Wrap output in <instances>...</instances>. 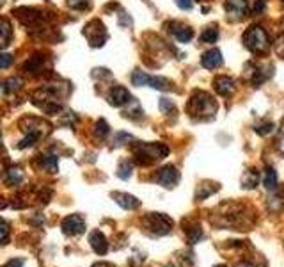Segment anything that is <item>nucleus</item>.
<instances>
[{
	"label": "nucleus",
	"instance_id": "1",
	"mask_svg": "<svg viewBox=\"0 0 284 267\" xmlns=\"http://www.w3.org/2000/svg\"><path fill=\"white\" fill-rule=\"evenodd\" d=\"M186 109H188L192 114H199L201 118H204V114H210V118H213V114L217 112V105H215V102L212 100V96L203 93V91H195V93L192 94Z\"/></svg>",
	"mask_w": 284,
	"mask_h": 267
},
{
	"label": "nucleus",
	"instance_id": "2",
	"mask_svg": "<svg viewBox=\"0 0 284 267\" xmlns=\"http://www.w3.org/2000/svg\"><path fill=\"white\" fill-rule=\"evenodd\" d=\"M244 43L250 52H265L268 48V36L261 27H250L244 34Z\"/></svg>",
	"mask_w": 284,
	"mask_h": 267
},
{
	"label": "nucleus",
	"instance_id": "3",
	"mask_svg": "<svg viewBox=\"0 0 284 267\" xmlns=\"http://www.w3.org/2000/svg\"><path fill=\"white\" fill-rule=\"evenodd\" d=\"M133 86H149L153 89H160V91H171L173 89V82L164 77H153L147 75L144 71H133L132 75Z\"/></svg>",
	"mask_w": 284,
	"mask_h": 267
},
{
	"label": "nucleus",
	"instance_id": "4",
	"mask_svg": "<svg viewBox=\"0 0 284 267\" xmlns=\"http://www.w3.org/2000/svg\"><path fill=\"white\" fill-rule=\"evenodd\" d=\"M169 155V148L165 144L151 142V144H142L141 150H137V160L141 164H151L158 159H164Z\"/></svg>",
	"mask_w": 284,
	"mask_h": 267
},
{
	"label": "nucleus",
	"instance_id": "5",
	"mask_svg": "<svg viewBox=\"0 0 284 267\" xmlns=\"http://www.w3.org/2000/svg\"><path fill=\"white\" fill-rule=\"evenodd\" d=\"M146 226L149 231H153L155 235H165L171 231V226H173V221L171 218H167L165 214H149L146 218Z\"/></svg>",
	"mask_w": 284,
	"mask_h": 267
},
{
	"label": "nucleus",
	"instance_id": "6",
	"mask_svg": "<svg viewBox=\"0 0 284 267\" xmlns=\"http://www.w3.org/2000/svg\"><path fill=\"white\" fill-rule=\"evenodd\" d=\"M84 34L89 40V43H91V46H102L106 40L105 25H103L100 20H93V22L89 23V25L85 27Z\"/></svg>",
	"mask_w": 284,
	"mask_h": 267
},
{
	"label": "nucleus",
	"instance_id": "7",
	"mask_svg": "<svg viewBox=\"0 0 284 267\" xmlns=\"http://www.w3.org/2000/svg\"><path fill=\"white\" fill-rule=\"evenodd\" d=\"M61 226L66 235H80V233L85 230V221L82 216L73 214V216H68V218L62 221Z\"/></svg>",
	"mask_w": 284,
	"mask_h": 267
},
{
	"label": "nucleus",
	"instance_id": "8",
	"mask_svg": "<svg viewBox=\"0 0 284 267\" xmlns=\"http://www.w3.org/2000/svg\"><path fill=\"white\" fill-rule=\"evenodd\" d=\"M178 180H179V173H178V169L174 166H164L156 175V182L160 185H164L165 189H173L178 183Z\"/></svg>",
	"mask_w": 284,
	"mask_h": 267
},
{
	"label": "nucleus",
	"instance_id": "9",
	"mask_svg": "<svg viewBox=\"0 0 284 267\" xmlns=\"http://www.w3.org/2000/svg\"><path fill=\"white\" fill-rule=\"evenodd\" d=\"M108 100H110L112 105L123 107V105H126V103H132L133 96L130 94V91L126 88H123V86H115V88L110 91V94H108Z\"/></svg>",
	"mask_w": 284,
	"mask_h": 267
},
{
	"label": "nucleus",
	"instance_id": "10",
	"mask_svg": "<svg viewBox=\"0 0 284 267\" xmlns=\"http://www.w3.org/2000/svg\"><path fill=\"white\" fill-rule=\"evenodd\" d=\"M222 62H224V59H222L220 50L217 48H212L201 55V64H203L206 70H217V68L222 66Z\"/></svg>",
	"mask_w": 284,
	"mask_h": 267
},
{
	"label": "nucleus",
	"instance_id": "11",
	"mask_svg": "<svg viewBox=\"0 0 284 267\" xmlns=\"http://www.w3.org/2000/svg\"><path fill=\"white\" fill-rule=\"evenodd\" d=\"M226 9L229 18L240 20L247 13V0H226Z\"/></svg>",
	"mask_w": 284,
	"mask_h": 267
},
{
	"label": "nucleus",
	"instance_id": "12",
	"mask_svg": "<svg viewBox=\"0 0 284 267\" xmlns=\"http://www.w3.org/2000/svg\"><path fill=\"white\" fill-rule=\"evenodd\" d=\"M213 88H215V91H217L218 94L226 96V94H229L231 91L235 89V80L227 75H220L213 80Z\"/></svg>",
	"mask_w": 284,
	"mask_h": 267
},
{
	"label": "nucleus",
	"instance_id": "13",
	"mask_svg": "<svg viewBox=\"0 0 284 267\" xmlns=\"http://www.w3.org/2000/svg\"><path fill=\"white\" fill-rule=\"evenodd\" d=\"M114 200L115 203L119 205V207H123V209L126 210H132V209H137L139 205H141V201L135 198V196L132 194H124V192H114Z\"/></svg>",
	"mask_w": 284,
	"mask_h": 267
},
{
	"label": "nucleus",
	"instance_id": "14",
	"mask_svg": "<svg viewBox=\"0 0 284 267\" xmlns=\"http://www.w3.org/2000/svg\"><path fill=\"white\" fill-rule=\"evenodd\" d=\"M89 242H91V246H93V249L98 255H105L106 249H108V242H106L102 231H93L91 237H89Z\"/></svg>",
	"mask_w": 284,
	"mask_h": 267
},
{
	"label": "nucleus",
	"instance_id": "15",
	"mask_svg": "<svg viewBox=\"0 0 284 267\" xmlns=\"http://www.w3.org/2000/svg\"><path fill=\"white\" fill-rule=\"evenodd\" d=\"M174 29L171 32L174 34V38H176L179 43H188V41L192 40V36H194V31H192L190 27L186 25H181V23H174Z\"/></svg>",
	"mask_w": 284,
	"mask_h": 267
},
{
	"label": "nucleus",
	"instance_id": "16",
	"mask_svg": "<svg viewBox=\"0 0 284 267\" xmlns=\"http://www.w3.org/2000/svg\"><path fill=\"white\" fill-rule=\"evenodd\" d=\"M11 38V23L5 18H0V48L5 46Z\"/></svg>",
	"mask_w": 284,
	"mask_h": 267
},
{
	"label": "nucleus",
	"instance_id": "17",
	"mask_svg": "<svg viewBox=\"0 0 284 267\" xmlns=\"http://www.w3.org/2000/svg\"><path fill=\"white\" fill-rule=\"evenodd\" d=\"M218 40V29L215 25H210L208 29H204L201 34V41L203 43H215Z\"/></svg>",
	"mask_w": 284,
	"mask_h": 267
},
{
	"label": "nucleus",
	"instance_id": "18",
	"mask_svg": "<svg viewBox=\"0 0 284 267\" xmlns=\"http://www.w3.org/2000/svg\"><path fill=\"white\" fill-rule=\"evenodd\" d=\"M23 180V175L22 171L18 168H11L7 169V173H5V182L11 183V185H14V183H20Z\"/></svg>",
	"mask_w": 284,
	"mask_h": 267
},
{
	"label": "nucleus",
	"instance_id": "19",
	"mask_svg": "<svg viewBox=\"0 0 284 267\" xmlns=\"http://www.w3.org/2000/svg\"><path fill=\"white\" fill-rule=\"evenodd\" d=\"M263 183H265V187L268 189V191H272V189H275V187H277V175H275V171L272 168L266 169Z\"/></svg>",
	"mask_w": 284,
	"mask_h": 267
},
{
	"label": "nucleus",
	"instance_id": "20",
	"mask_svg": "<svg viewBox=\"0 0 284 267\" xmlns=\"http://www.w3.org/2000/svg\"><path fill=\"white\" fill-rule=\"evenodd\" d=\"M257 180H259V175L256 173V171H247L244 177V187H248V189H252V187L257 185Z\"/></svg>",
	"mask_w": 284,
	"mask_h": 267
},
{
	"label": "nucleus",
	"instance_id": "21",
	"mask_svg": "<svg viewBox=\"0 0 284 267\" xmlns=\"http://www.w3.org/2000/svg\"><path fill=\"white\" fill-rule=\"evenodd\" d=\"M132 162H121V166L117 168V177L123 178V180H126V178L132 177Z\"/></svg>",
	"mask_w": 284,
	"mask_h": 267
},
{
	"label": "nucleus",
	"instance_id": "22",
	"mask_svg": "<svg viewBox=\"0 0 284 267\" xmlns=\"http://www.w3.org/2000/svg\"><path fill=\"white\" fill-rule=\"evenodd\" d=\"M41 162H43V166L46 169H50V171H57V157L55 155H43V159H41Z\"/></svg>",
	"mask_w": 284,
	"mask_h": 267
},
{
	"label": "nucleus",
	"instance_id": "23",
	"mask_svg": "<svg viewBox=\"0 0 284 267\" xmlns=\"http://www.w3.org/2000/svg\"><path fill=\"white\" fill-rule=\"evenodd\" d=\"M68 5L76 11H84V9L91 7V0H68Z\"/></svg>",
	"mask_w": 284,
	"mask_h": 267
},
{
	"label": "nucleus",
	"instance_id": "24",
	"mask_svg": "<svg viewBox=\"0 0 284 267\" xmlns=\"http://www.w3.org/2000/svg\"><path fill=\"white\" fill-rule=\"evenodd\" d=\"M94 132H96L98 137H105L106 134L110 132V129H108V123H106L105 120H100L96 123V130H94Z\"/></svg>",
	"mask_w": 284,
	"mask_h": 267
},
{
	"label": "nucleus",
	"instance_id": "25",
	"mask_svg": "<svg viewBox=\"0 0 284 267\" xmlns=\"http://www.w3.org/2000/svg\"><path fill=\"white\" fill-rule=\"evenodd\" d=\"M158 107H160V111L164 112V114H169V112H176V107H174V103L171 102V100H167V98H162L160 100V103H158Z\"/></svg>",
	"mask_w": 284,
	"mask_h": 267
},
{
	"label": "nucleus",
	"instance_id": "26",
	"mask_svg": "<svg viewBox=\"0 0 284 267\" xmlns=\"http://www.w3.org/2000/svg\"><path fill=\"white\" fill-rule=\"evenodd\" d=\"M9 237V224L4 221V219H0V244H4L5 240Z\"/></svg>",
	"mask_w": 284,
	"mask_h": 267
},
{
	"label": "nucleus",
	"instance_id": "27",
	"mask_svg": "<svg viewBox=\"0 0 284 267\" xmlns=\"http://www.w3.org/2000/svg\"><path fill=\"white\" fill-rule=\"evenodd\" d=\"M272 130H274V123H270V121H266V123H261L256 127V132L261 134V135H266V134H270Z\"/></svg>",
	"mask_w": 284,
	"mask_h": 267
},
{
	"label": "nucleus",
	"instance_id": "28",
	"mask_svg": "<svg viewBox=\"0 0 284 267\" xmlns=\"http://www.w3.org/2000/svg\"><path fill=\"white\" fill-rule=\"evenodd\" d=\"M128 141H133V137L130 135V134L119 132L117 135H115V146H121V144H124V142H128Z\"/></svg>",
	"mask_w": 284,
	"mask_h": 267
},
{
	"label": "nucleus",
	"instance_id": "29",
	"mask_svg": "<svg viewBox=\"0 0 284 267\" xmlns=\"http://www.w3.org/2000/svg\"><path fill=\"white\" fill-rule=\"evenodd\" d=\"M13 64V55L11 53H2L0 55V68H9Z\"/></svg>",
	"mask_w": 284,
	"mask_h": 267
},
{
	"label": "nucleus",
	"instance_id": "30",
	"mask_svg": "<svg viewBox=\"0 0 284 267\" xmlns=\"http://www.w3.org/2000/svg\"><path fill=\"white\" fill-rule=\"evenodd\" d=\"M176 2V5L179 9H183V11H190L192 5H194V2L192 0H174Z\"/></svg>",
	"mask_w": 284,
	"mask_h": 267
},
{
	"label": "nucleus",
	"instance_id": "31",
	"mask_svg": "<svg viewBox=\"0 0 284 267\" xmlns=\"http://www.w3.org/2000/svg\"><path fill=\"white\" fill-rule=\"evenodd\" d=\"M266 5V0H256V4H254V13H259V11H263Z\"/></svg>",
	"mask_w": 284,
	"mask_h": 267
},
{
	"label": "nucleus",
	"instance_id": "32",
	"mask_svg": "<svg viewBox=\"0 0 284 267\" xmlns=\"http://www.w3.org/2000/svg\"><path fill=\"white\" fill-rule=\"evenodd\" d=\"M5 267H23V260H11Z\"/></svg>",
	"mask_w": 284,
	"mask_h": 267
},
{
	"label": "nucleus",
	"instance_id": "33",
	"mask_svg": "<svg viewBox=\"0 0 284 267\" xmlns=\"http://www.w3.org/2000/svg\"><path fill=\"white\" fill-rule=\"evenodd\" d=\"M279 148L281 151L284 153V125H283V129H281V139H279Z\"/></svg>",
	"mask_w": 284,
	"mask_h": 267
},
{
	"label": "nucleus",
	"instance_id": "34",
	"mask_svg": "<svg viewBox=\"0 0 284 267\" xmlns=\"http://www.w3.org/2000/svg\"><path fill=\"white\" fill-rule=\"evenodd\" d=\"M93 267H114V266H112V264H96V266H93Z\"/></svg>",
	"mask_w": 284,
	"mask_h": 267
},
{
	"label": "nucleus",
	"instance_id": "35",
	"mask_svg": "<svg viewBox=\"0 0 284 267\" xmlns=\"http://www.w3.org/2000/svg\"><path fill=\"white\" fill-rule=\"evenodd\" d=\"M238 267H252V266H250V264H240Z\"/></svg>",
	"mask_w": 284,
	"mask_h": 267
},
{
	"label": "nucleus",
	"instance_id": "36",
	"mask_svg": "<svg viewBox=\"0 0 284 267\" xmlns=\"http://www.w3.org/2000/svg\"><path fill=\"white\" fill-rule=\"evenodd\" d=\"M165 267H174V266H165Z\"/></svg>",
	"mask_w": 284,
	"mask_h": 267
},
{
	"label": "nucleus",
	"instance_id": "37",
	"mask_svg": "<svg viewBox=\"0 0 284 267\" xmlns=\"http://www.w3.org/2000/svg\"><path fill=\"white\" fill-rule=\"evenodd\" d=\"M218 267H224V266H218Z\"/></svg>",
	"mask_w": 284,
	"mask_h": 267
}]
</instances>
